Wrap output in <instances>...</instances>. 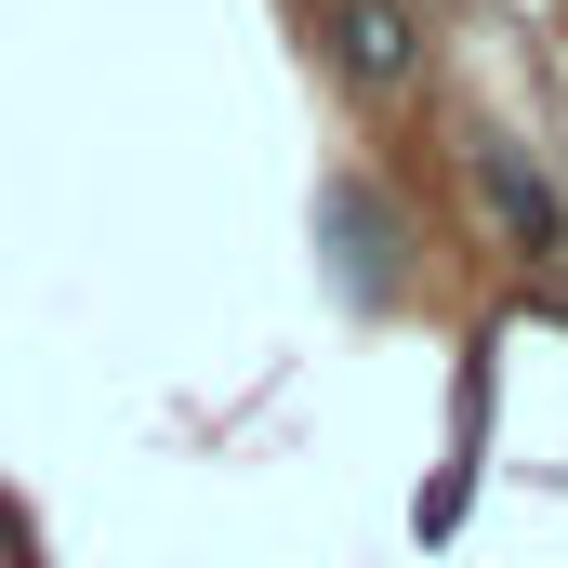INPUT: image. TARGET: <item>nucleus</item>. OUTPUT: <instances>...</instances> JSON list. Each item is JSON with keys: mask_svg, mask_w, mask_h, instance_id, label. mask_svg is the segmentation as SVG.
Segmentation results:
<instances>
[{"mask_svg": "<svg viewBox=\"0 0 568 568\" xmlns=\"http://www.w3.org/2000/svg\"><path fill=\"white\" fill-rule=\"evenodd\" d=\"M463 159H476V199L503 212V239H516L529 265H568V199H556V185H542V159H529V145H516V133H476V145H463Z\"/></svg>", "mask_w": 568, "mask_h": 568, "instance_id": "f257e3e1", "label": "nucleus"}, {"mask_svg": "<svg viewBox=\"0 0 568 568\" xmlns=\"http://www.w3.org/2000/svg\"><path fill=\"white\" fill-rule=\"evenodd\" d=\"M317 239H331L344 304H384V291H397V212H384L371 185H331V199H317Z\"/></svg>", "mask_w": 568, "mask_h": 568, "instance_id": "f03ea898", "label": "nucleus"}, {"mask_svg": "<svg viewBox=\"0 0 568 568\" xmlns=\"http://www.w3.org/2000/svg\"><path fill=\"white\" fill-rule=\"evenodd\" d=\"M331 40H344V67H357L371 93H397V80L424 67V40H410V13H397V0H344V13H331Z\"/></svg>", "mask_w": 568, "mask_h": 568, "instance_id": "7ed1b4c3", "label": "nucleus"}]
</instances>
